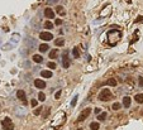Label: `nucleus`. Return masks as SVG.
<instances>
[{"label": "nucleus", "instance_id": "obj_1", "mask_svg": "<svg viewBox=\"0 0 143 130\" xmlns=\"http://www.w3.org/2000/svg\"><path fill=\"white\" fill-rule=\"evenodd\" d=\"M112 92H110L108 88H104V90H101L100 93H99V100L100 101H109L112 99Z\"/></svg>", "mask_w": 143, "mask_h": 130}, {"label": "nucleus", "instance_id": "obj_2", "mask_svg": "<svg viewBox=\"0 0 143 130\" xmlns=\"http://www.w3.org/2000/svg\"><path fill=\"white\" fill-rule=\"evenodd\" d=\"M1 126L4 130H14V124L9 117H5L3 121H1Z\"/></svg>", "mask_w": 143, "mask_h": 130}, {"label": "nucleus", "instance_id": "obj_3", "mask_svg": "<svg viewBox=\"0 0 143 130\" xmlns=\"http://www.w3.org/2000/svg\"><path fill=\"white\" fill-rule=\"evenodd\" d=\"M90 112H91V109H90V107H86L85 110H82V111H81V114H80V116L77 117V121H79V123L84 121V120H85V119H86V117L90 115Z\"/></svg>", "mask_w": 143, "mask_h": 130}, {"label": "nucleus", "instance_id": "obj_4", "mask_svg": "<svg viewBox=\"0 0 143 130\" xmlns=\"http://www.w3.org/2000/svg\"><path fill=\"white\" fill-rule=\"evenodd\" d=\"M70 64H71V62H70V58H68V52H65L63 56H62V67L68 68Z\"/></svg>", "mask_w": 143, "mask_h": 130}, {"label": "nucleus", "instance_id": "obj_5", "mask_svg": "<svg viewBox=\"0 0 143 130\" xmlns=\"http://www.w3.org/2000/svg\"><path fill=\"white\" fill-rule=\"evenodd\" d=\"M17 97H18L20 101H22L24 105L27 104V95H26V92H24L23 90H18V91H17Z\"/></svg>", "mask_w": 143, "mask_h": 130}, {"label": "nucleus", "instance_id": "obj_6", "mask_svg": "<svg viewBox=\"0 0 143 130\" xmlns=\"http://www.w3.org/2000/svg\"><path fill=\"white\" fill-rule=\"evenodd\" d=\"M39 38L42 40H51V39H53V34L48 33V32H42V33L39 34Z\"/></svg>", "mask_w": 143, "mask_h": 130}, {"label": "nucleus", "instance_id": "obj_7", "mask_svg": "<svg viewBox=\"0 0 143 130\" xmlns=\"http://www.w3.org/2000/svg\"><path fill=\"white\" fill-rule=\"evenodd\" d=\"M44 17L48 18V19H53V18H55L53 10H52L51 8H46V9H44Z\"/></svg>", "mask_w": 143, "mask_h": 130}, {"label": "nucleus", "instance_id": "obj_8", "mask_svg": "<svg viewBox=\"0 0 143 130\" xmlns=\"http://www.w3.org/2000/svg\"><path fill=\"white\" fill-rule=\"evenodd\" d=\"M34 86L37 88H39V90H43V88L46 87V82H44L43 80H36L34 81Z\"/></svg>", "mask_w": 143, "mask_h": 130}, {"label": "nucleus", "instance_id": "obj_9", "mask_svg": "<svg viewBox=\"0 0 143 130\" xmlns=\"http://www.w3.org/2000/svg\"><path fill=\"white\" fill-rule=\"evenodd\" d=\"M123 106L128 109L130 106V97L129 96H124L123 97Z\"/></svg>", "mask_w": 143, "mask_h": 130}, {"label": "nucleus", "instance_id": "obj_10", "mask_svg": "<svg viewBox=\"0 0 143 130\" xmlns=\"http://www.w3.org/2000/svg\"><path fill=\"white\" fill-rule=\"evenodd\" d=\"M41 76H42V77H44V78H51V77H52V72H51V71L44 70V71H42V72H41Z\"/></svg>", "mask_w": 143, "mask_h": 130}, {"label": "nucleus", "instance_id": "obj_11", "mask_svg": "<svg viewBox=\"0 0 143 130\" xmlns=\"http://www.w3.org/2000/svg\"><path fill=\"white\" fill-rule=\"evenodd\" d=\"M72 56H73V58H79V57H80L79 47H73V48H72Z\"/></svg>", "mask_w": 143, "mask_h": 130}, {"label": "nucleus", "instance_id": "obj_12", "mask_svg": "<svg viewBox=\"0 0 143 130\" xmlns=\"http://www.w3.org/2000/svg\"><path fill=\"white\" fill-rule=\"evenodd\" d=\"M33 61H34L36 63H42L43 62V57L39 56V54H34L33 56Z\"/></svg>", "mask_w": 143, "mask_h": 130}, {"label": "nucleus", "instance_id": "obj_13", "mask_svg": "<svg viewBox=\"0 0 143 130\" xmlns=\"http://www.w3.org/2000/svg\"><path fill=\"white\" fill-rule=\"evenodd\" d=\"M134 100H136L138 104H143V93H137V95L134 96Z\"/></svg>", "mask_w": 143, "mask_h": 130}, {"label": "nucleus", "instance_id": "obj_14", "mask_svg": "<svg viewBox=\"0 0 143 130\" xmlns=\"http://www.w3.org/2000/svg\"><path fill=\"white\" fill-rule=\"evenodd\" d=\"M48 49H50V47H48L47 43H43V44H41V46H39V52H42V53H43V52H47Z\"/></svg>", "mask_w": 143, "mask_h": 130}, {"label": "nucleus", "instance_id": "obj_15", "mask_svg": "<svg viewBox=\"0 0 143 130\" xmlns=\"http://www.w3.org/2000/svg\"><path fill=\"white\" fill-rule=\"evenodd\" d=\"M99 128H100V125H99V123H96V121H92V123L90 124V129L91 130H99Z\"/></svg>", "mask_w": 143, "mask_h": 130}, {"label": "nucleus", "instance_id": "obj_16", "mask_svg": "<svg viewBox=\"0 0 143 130\" xmlns=\"http://www.w3.org/2000/svg\"><path fill=\"white\" fill-rule=\"evenodd\" d=\"M55 44L57 47H62L63 44H65V39L63 38H58V39H56L55 40Z\"/></svg>", "mask_w": 143, "mask_h": 130}, {"label": "nucleus", "instance_id": "obj_17", "mask_svg": "<svg viewBox=\"0 0 143 130\" xmlns=\"http://www.w3.org/2000/svg\"><path fill=\"white\" fill-rule=\"evenodd\" d=\"M57 56H58V51H57V49H52L51 53H50V58L55 59V58H57Z\"/></svg>", "mask_w": 143, "mask_h": 130}, {"label": "nucleus", "instance_id": "obj_18", "mask_svg": "<svg viewBox=\"0 0 143 130\" xmlns=\"http://www.w3.org/2000/svg\"><path fill=\"white\" fill-rule=\"evenodd\" d=\"M105 85H109V86H117V80L115 78H109L107 82H105Z\"/></svg>", "mask_w": 143, "mask_h": 130}, {"label": "nucleus", "instance_id": "obj_19", "mask_svg": "<svg viewBox=\"0 0 143 130\" xmlns=\"http://www.w3.org/2000/svg\"><path fill=\"white\" fill-rule=\"evenodd\" d=\"M56 13H58L60 15H65L66 13H65V9L61 5H58V6H56Z\"/></svg>", "mask_w": 143, "mask_h": 130}, {"label": "nucleus", "instance_id": "obj_20", "mask_svg": "<svg viewBox=\"0 0 143 130\" xmlns=\"http://www.w3.org/2000/svg\"><path fill=\"white\" fill-rule=\"evenodd\" d=\"M44 28H46V29H52V28H53V23L50 22V20L44 22Z\"/></svg>", "mask_w": 143, "mask_h": 130}, {"label": "nucleus", "instance_id": "obj_21", "mask_svg": "<svg viewBox=\"0 0 143 130\" xmlns=\"http://www.w3.org/2000/svg\"><path fill=\"white\" fill-rule=\"evenodd\" d=\"M97 119H99L100 121H104L105 119H107V112H101L99 116H97Z\"/></svg>", "mask_w": 143, "mask_h": 130}, {"label": "nucleus", "instance_id": "obj_22", "mask_svg": "<svg viewBox=\"0 0 143 130\" xmlns=\"http://www.w3.org/2000/svg\"><path fill=\"white\" fill-rule=\"evenodd\" d=\"M112 107H113V110H119V109L122 107V104H119V102H114Z\"/></svg>", "mask_w": 143, "mask_h": 130}, {"label": "nucleus", "instance_id": "obj_23", "mask_svg": "<svg viewBox=\"0 0 143 130\" xmlns=\"http://www.w3.org/2000/svg\"><path fill=\"white\" fill-rule=\"evenodd\" d=\"M38 100H39V101H42V102H43V101L46 100V95H44L43 92H39V93H38Z\"/></svg>", "mask_w": 143, "mask_h": 130}, {"label": "nucleus", "instance_id": "obj_24", "mask_svg": "<svg viewBox=\"0 0 143 130\" xmlns=\"http://www.w3.org/2000/svg\"><path fill=\"white\" fill-rule=\"evenodd\" d=\"M37 105H38V101H37L36 99H32V100H31V106H32V107H36Z\"/></svg>", "mask_w": 143, "mask_h": 130}, {"label": "nucleus", "instance_id": "obj_25", "mask_svg": "<svg viewBox=\"0 0 143 130\" xmlns=\"http://www.w3.org/2000/svg\"><path fill=\"white\" fill-rule=\"evenodd\" d=\"M41 111H42V107H37L36 110H34V112H33V114H34L36 116H38L39 114H41Z\"/></svg>", "mask_w": 143, "mask_h": 130}, {"label": "nucleus", "instance_id": "obj_26", "mask_svg": "<svg viewBox=\"0 0 143 130\" xmlns=\"http://www.w3.org/2000/svg\"><path fill=\"white\" fill-rule=\"evenodd\" d=\"M47 64H48V67H50L51 70H55V68H56V63L55 62H50V63H47Z\"/></svg>", "mask_w": 143, "mask_h": 130}, {"label": "nucleus", "instance_id": "obj_27", "mask_svg": "<svg viewBox=\"0 0 143 130\" xmlns=\"http://www.w3.org/2000/svg\"><path fill=\"white\" fill-rule=\"evenodd\" d=\"M17 112H19V114H18L19 116H23L24 114H26V111H24V110H22V109H19V107L17 109Z\"/></svg>", "mask_w": 143, "mask_h": 130}, {"label": "nucleus", "instance_id": "obj_28", "mask_svg": "<svg viewBox=\"0 0 143 130\" xmlns=\"http://www.w3.org/2000/svg\"><path fill=\"white\" fill-rule=\"evenodd\" d=\"M76 102H77V96H75V97L72 99V101H71V106L73 107V106L76 105Z\"/></svg>", "mask_w": 143, "mask_h": 130}, {"label": "nucleus", "instance_id": "obj_29", "mask_svg": "<svg viewBox=\"0 0 143 130\" xmlns=\"http://www.w3.org/2000/svg\"><path fill=\"white\" fill-rule=\"evenodd\" d=\"M11 47H14V44H6V46H3V49H10Z\"/></svg>", "mask_w": 143, "mask_h": 130}, {"label": "nucleus", "instance_id": "obj_30", "mask_svg": "<svg viewBox=\"0 0 143 130\" xmlns=\"http://www.w3.org/2000/svg\"><path fill=\"white\" fill-rule=\"evenodd\" d=\"M61 93H62V92H61V90H58V91L56 92V95H55V99H60V97H61Z\"/></svg>", "mask_w": 143, "mask_h": 130}, {"label": "nucleus", "instance_id": "obj_31", "mask_svg": "<svg viewBox=\"0 0 143 130\" xmlns=\"http://www.w3.org/2000/svg\"><path fill=\"white\" fill-rule=\"evenodd\" d=\"M142 20H143V17H142V15H139V17L134 20V23H139V22H142Z\"/></svg>", "mask_w": 143, "mask_h": 130}, {"label": "nucleus", "instance_id": "obj_32", "mask_svg": "<svg viewBox=\"0 0 143 130\" xmlns=\"http://www.w3.org/2000/svg\"><path fill=\"white\" fill-rule=\"evenodd\" d=\"M55 24H56V25H61V24H62V20H61V19H56Z\"/></svg>", "mask_w": 143, "mask_h": 130}, {"label": "nucleus", "instance_id": "obj_33", "mask_svg": "<svg viewBox=\"0 0 143 130\" xmlns=\"http://www.w3.org/2000/svg\"><path fill=\"white\" fill-rule=\"evenodd\" d=\"M138 81H139V86H143V77H139Z\"/></svg>", "mask_w": 143, "mask_h": 130}, {"label": "nucleus", "instance_id": "obj_34", "mask_svg": "<svg viewBox=\"0 0 143 130\" xmlns=\"http://www.w3.org/2000/svg\"><path fill=\"white\" fill-rule=\"evenodd\" d=\"M100 112V109H95V114H99Z\"/></svg>", "mask_w": 143, "mask_h": 130}, {"label": "nucleus", "instance_id": "obj_35", "mask_svg": "<svg viewBox=\"0 0 143 130\" xmlns=\"http://www.w3.org/2000/svg\"><path fill=\"white\" fill-rule=\"evenodd\" d=\"M53 1H57V0H50V1H48V4H52Z\"/></svg>", "mask_w": 143, "mask_h": 130}, {"label": "nucleus", "instance_id": "obj_36", "mask_svg": "<svg viewBox=\"0 0 143 130\" xmlns=\"http://www.w3.org/2000/svg\"><path fill=\"white\" fill-rule=\"evenodd\" d=\"M76 130H84L82 128H79V129H76Z\"/></svg>", "mask_w": 143, "mask_h": 130}]
</instances>
